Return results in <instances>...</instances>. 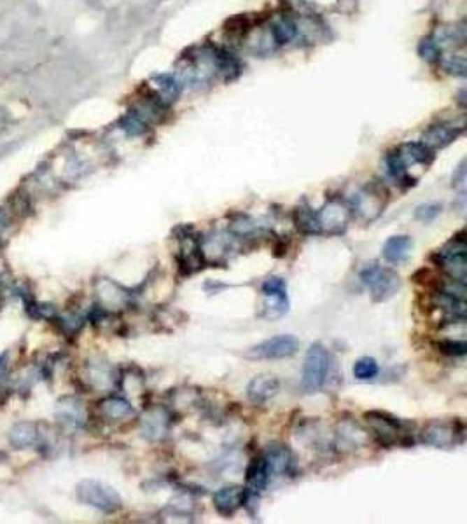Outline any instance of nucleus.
Returning <instances> with one entry per match:
<instances>
[{
    "mask_svg": "<svg viewBox=\"0 0 467 524\" xmlns=\"http://www.w3.org/2000/svg\"><path fill=\"white\" fill-rule=\"evenodd\" d=\"M432 161H434V150L429 149L422 142H408L387 154L385 166L387 173L396 180V184L403 185V187H411L417 184V178L413 177L411 171L415 168H422L424 171H427Z\"/></svg>",
    "mask_w": 467,
    "mask_h": 524,
    "instance_id": "1",
    "label": "nucleus"
},
{
    "mask_svg": "<svg viewBox=\"0 0 467 524\" xmlns=\"http://www.w3.org/2000/svg\"><path fill=\"white\" fill-rule=\"evenodd\" d=\"M389 203V191L378 180H373L359 189L355 198L350 203L352 217L362 224H371L378 219Z\"/></svg>",
    "mask_w": 467,
    "mask_h": 524,
    "instance_id": "2",
    "label": "nucleus"
},
{
    "mask_svg": "<svg viewBox=\"0 0 467 524\" xmlns=\"http://www.w3.org/2000/svg\"><path fill=\"white\" fill-rule=\"evenodd\" d=\"M76 495H78L79 502L93 507L100 512L113 514L123 507L120 493L113 486L102 481H95V479H86V481L79 482L76 488Z\"/></svg>",
    "mask_w": 467,
    "mask_h": 524,
    "instance_id": "3",
    "label": "nucleus"
},
{
    "mask_svg": "<svg viewBox=\"0 0 467 524\" xmlns=\"http://www.w3.org/2000/svg\"><path fill=\"white\" fill-rule=\"evenodd\" d=\"M361 279L368 286L371 299L375 303H385V300L392 299L401 290V285H403L397 271L380 264H371L362 269Z\"/></svg>",
    "mask_w": 467,
    "mask_h": 524,
    "instance_id": "4",
    "label": "nucleus"
},
{
    "mask_svg": "<svg viewBox=\"0 0 467 524\" xmlns=\"http://www.w3.org/2000/svg\"><path fill=\"white\" fill-rule=\"evenodd\" d=\"M331 369V355L327 348L320 342H315L308 348L303 362L301 388L308 393L320 390L326 384Z\"/></svg>",
    "mask_w": 467,
    "mask_h": 524,
    "instance_id": "5",
    "label": "nucleus"
},
{
    "mask_svg": "<svg viewBox=\"0 0 467 524\" xmlns=\"http://www.w3.org/2000/svg\"><path fill=\"white\" fill-rule=\"evenodd\" d=\"M436 264L448 275L450 279L459 283H466L467 279V245L464 233L453 238L441 250L432 255Z\"/></svg>",
    "mask_w": 467,
    "mask_h": 524,
    "instance_id": "6",
    "label": "nucleus"
},
{
    "mask_svg": "<svg viewBox=\"0 0 467 524\" xmlns=\"http://www.w3.org/2000/svg\"><path fill=\"white\" fill-rule=\"evenodd\" d=\"M366 423H368L369 430H371L373 437L376 442L383 447H392L396 444H403L408 433L406 425L401 419L394 418L389 412L382 411H369L364 414Z\"/></svg>",
    "mask_w": 467,
    "mask_h": 524,
    "instance_id": "7",
    "label": "nucleus"
},
{
    "mask_svg": "<svg viewBox=\"0 0 467 524\" xmlns=\"http://www.w3.org/2000/svg\"><path fill=\"white\" fill-rule=\"evenodd\" d=\"M420 440L436 449H452L464 442V425L460 421H429L422 428Z\"/></svg>",
    "mask_w": 467,
    "mask_h": 524,
    "instance_id": "8",
    "label": "nucleus"
},
{
    "mask_svg": "<svg viewBox=\"0 0 467 524\" xmlns=\"http://www.w3.org/2000/svg\"><path fill=\"white\" fill-rule=\"evenodd\" d=\"M350 205L341 198H329L317 212L320 234H341L350 222Z\"/></svg>",
    "mask_w": 467,
    "mask_h": 524,
    "instance_id": "9",
    "label": "nucleus"
},
{
    "mask_svg": "<svg viewBox=\"0 0 467 524\" xmlns=\"http://www.w3.org/2000/svg\"><path fill=\"white\" fill-rule=\"evenodd\" d=\"M299 341L292 334L275 335V337L264 339L259 344L252 346L247 351V356L254 360H284L291 358L298 353Z\"/></svg>",
    "mask_w": 467,
    "mask_h": 524,
    "instance_id": "10",
    "label": "nucleus"
},
{
    "mask_svg": "<svg viewBox=\"0 0 467 524\" xmlns=\"http://www.w3.org/2000/svg\"><path fill=\"white\" fill-rule=\"evenodd\" d=\"M263 311L261 316L266 320H275L287 313L289 310V297H287V285L278 276H271L263 283Z\"/></svg>",
    "mask_w": 467,
    "mask_h": 524,
    "instance_id": "11",
    "label": "nucleus"
},
{
    "mask_svg": "<svg viewBox=\"0 0 467 524\" xmlns=\"http://www.w3.org/2000/svg\"><path fill=\"white\" fill-rule=\"evenodd\" d=\"M464 133V126H457L453 122H439V124H432L431 128L425 129L422 135V143L429 147V149H445L450 143L455 142L460 135Z\"/></svg>",
    "mask_w": 467,
    "mask_h": 524,
    "instance_id": "12",
    "label": "nucleus"
},
{
    "mask_svg": "<svg viewBox=\"0 0 467 524\" xmlns=\"http://www.w3.org/2000/svg\"><path fill=\"white\" fill-rule=\"evenodd\" d=\"M179 262L180 268L186 272H193L203 268L201 264H205V259L201 254V243L194 234L187 233L184 236H179Z\"/></svg>",
    "mask_w": 467,
    "mask_h": 524,
    "instance_id": "13",
    "label": "nucleus"
},
{
    "mask_svg": "<svg viewBox=\"0 0 467 524\" xmlns=\"http://www.w3.org/2000/svg\"><path fill=\"white\" fill-rule=\"evenodd\" d=\"M264 463H266L268 474L275 475V477H282V475H291L294 470V456H292L291 449L287 446H280L275 444L264 454Z\"/></svg>",
    "mask_w": 467,
    "mask_h": 524,
    "instance_id": "14",
    "label": "nucleus"
},
{
    "mask_svg": "<svg viewBox=\"0 0 467 524\" xmlns=\"http://www.w3.org/2000/svg\"><path fill=\"white\" fill-rule=\"evenodd\" d=\"M151 86L152 93L158 96V100L161 103H165L166 107L172 103H175L177 100L182 94V84L180 79L173 73H155L151 77Z\"/></svg>",
    "mask_w": 467,
    "mask_h": 524,
    "instance_id": "15",
    "label": "nucleus"
},
{
    "mask_svg": "<svg viewBox=\"0 0 467 524\" xmlns=\"http://www.w3.org/2000/svg\"><path fill=\"white\" fill-rule=\"evenodd\" d=\"M168 411L165 407H152L149 409L142 419V435L149 440H159L166 435L170 428Z\"/></svg>",
    "mask_w": 467,
    "mask_h": 524,
    "instance_id": "16",
    "label": "nucleus"
},
{
    "mask_svg": "<svg viewBox=\"0 0 467 524\" xmlns=\"http://www.w3.org/2000/svg\"><path fill=\"white\" fill-rule=\"evenodd\" d=\"M278 390H280V381L275 376L263 374V376H256L250 381L247 386V397L252 404L263 405L271 400L278 393Z\"/></svg>",
    "mask_w": 467,
    "mask_h": 524,
    "instance_id": "17",
    "label": "nucleus"
},
{
    "mask_svg": "<svg viewBox=\"0 0 467 524\" xmlns=\"http://www.w3.org/2000/svg\"><path fill=\"white\" fill-rule=\"evenodd\" d=\"M245 489L240 486H224L214 493V507L221 516L229 517L243 505Z\"/></svg>",
    "mask_w": 467,
    "mask_h": 524,
    "instance_id": "18",
    "label": "nucleus"
},
{
    "mask_svg": "<svg viewBox=\"0 0 467 524\" xmlns=\"http://www.w3.org/2000/svg\"><path fill=\"white\" fill-rule=\"evenodd\" d=\"M411 250H413V240L408 234H399V236H390L383 245V257L390 264H403L410 259Z\"/></svg>",
    "mask_w": 467,
    "mask_h": 524,
    "instance_id": "19",
    "label": "nucleus"
},
{
    "mask_svg": "<svg viewBox=\"0 0 467 524\" xmlns=\"http://www.w3.org/2000/svg\"><path fill=\"white\" fill-rule=\"evenodd\" d=\"M214 59L217 66V75L222 77L226 82H231L242 73V63L228 49L214 48Z\"/></svg>",
    "mask_w": 467,
    "mask_h": 524,
    "instance_id": "20",
    "label": "nucleus"
},
{
    "mask_svg": "<svg viewBox=\"0 0 467 524\" xmlns=\"http://www.w3.org/2000/svg\"><path fill=\"white\" fill-rule=\"evenodd\" d=\"M270 481V474H268L266 463H264V458H254L250 461L249 468H247V491L250 493H261L268 486Z\"/></svg>",
    "mask_w": 467,
    "mask_h": 524,
    "instance_id": "21",
    "label": "nucleus"
},
{
    "mask_svg": "<svg viewBox=\"0 0 467 524\" xmlns=\"http://www.w3.org/2000/svg\"><path fill=\"white\" fill-rule=\"evenodd\" d=\"M296 227L303 234H320L319 222H317V212L306 201H301L292 213Z\"/></svg>",
    "mask_w": 467,
    "mask_h": 524,
    "instance_id": "22",
    "label": "nucleus"
},
{
    "mask_svg": "<svg viewBox=\"0 0 467 524\" xmlns=\"http://www.w3.org/2000/svg\"><path fill=\"white\" fill-rule=\"evenodd\" d=\"M270 31L275 44L282 45L294 41L296 35H298V27H296V21L292 17L280 16L277 20H273V23L270 24Z\"/></svg>",
    "mask_w": 467,
    "mask_h": 524,
    "instance_id": "23",
    "label": "nucleus"
},
{
    "mask_svg": "<svg viewBox=\"0 0 467 524\" xmlns=\"http://www.w3.org/2000/svg\"><path fill=\"white\" fill-rule=\"evenodd\" d=\"M102 411L110 419H123L134 414V407L128 400L121 397H110L102 402Z\"/></svg>",
    "mask_w": 467,
    "mask_h": 524,
    "instance_id": "24",
    "label": "nucleus"
},
{
    "mask_svg": "<svg viewBox=\"0 0 467 524\" xmlns=\"http://www.w3.org/2000/svg\"><path fill=\"white\" fill-rule=\"evenodd\" d=\"M37 440V430L34 423H18L15 428L11 430V442L16 447L23 449V447L32 446Z\"/></svg>",
    "mask_w": 467,
    "mask_h": 524,
    "instance_id": "25",
    "label": "nucleus"
},
{
    "mask_svg": "<svg viewBox=\"0 0 467 524\" xmlns=\"http://www.w3.org/2000/svg\"><path fill=\"white\" fill-rule=\"evenodd\" d=\"M439 65L446 73L455 77H466L467 73V63L464 54H441L439 58Z\"/></svg>",
    "mask_w": 467,
    "mask_h": 524,
    "instance_id": "26",
    "label": "nucleus"
},
{
    "mask_svg": "<svg viewBox=\"0 0 467 524\" xmlns=\"http://www.w3.org/2000/svg\"><path fill=\"white\" fill-rule=\"evenodd\" d=\"M352 372H354V377H357L359 381H368L378 376L380 367L375 358H371V356H362V358H359L357 362L354 363Z\"/></svg>",
    "mask_w": 467,
    "mask_h": 524,
    "instance_id": "27",
    "label": "nucleus"
},
{
    "mask_svg": "<svg viewBox=\"0 0 467 524\" xmlns=\"http://www.w3.org/2000/svg\"><path fill=\"white\" fill-rule=\"evenodd\" d=\"M418 54H420L422 59L429 63H438L439 58H441V45L438 44L434 37H425L422 38L420 44H418Z\"/></svg>",
    "mask_w": 467,
    "mask_h": 524,
    "instance_id": "28",
    "label": "nucleus"
},
{
    "mask_svg": "<svg viewBox=\"0 0 467 524\" xmlns=\"http://www.w3.org/2000/svg\"><path fill=\"white\" fill-rule=\"evenodd\" d=\"M121 128L127 131V135L130 136H138V135H144L145 131H148V122L142 121L141 117H138L135 112H130V114L124 115L123 119H121Z\"/></svg>",
    "mask_w": 467,
    "mask_h": 524,
    "instance_id": "29",
    "label": "nucleus"
},
{
    "mask_svg": "<svg viewBox=\"0 0 467 524\" xmlns=\"http://www.w3.org/2000/svg\"><path fill=\"white\" fill-rule=\"evenodd\" d=\"M441 212L443 206L439 205V203H425V205L418 206L417 212H415V217H417V220H420V222L431 224L441 215Z\"/></svg>",
    "mask_w": 467,
    "mask_h": 524,
    "instance_id": "30",
    "label": "nucleus"
},
{
    "mask_svg": "<svg viewBox=\"0 0 467 524\" xmlns=\"http://www.w3.org/2000/svg\"><path fill=\"white\" fill-rule=\"evenodd\" d=\"M438 348H439V351L450 356H464L467 351L466 341H452V339H448V341H441L438 344Z\"/></svg>",
    "mask_w": 467,
    "mask_h": 524,
    "instance_id": "31",
    "label": "nucleus"
},
{
    "mask_svg": "<svg viewBox=\"0 0 467 524\" xmlns=\"http://www.w3.org/2000/svg\"><path fill=\"white\" fill-rule=\"evenodd\" d=\"M254 229H256V226H254L252 220L245 215H240L238 219L231 222V231L236 236H249Z\"/></svg>",
    "mask_w": 467,
    "mask_h": 524,
    "instance_id": "32",
    "label": "nucleus"
},
{
    "mask_svg": "<svg viewBox=\"0 0 467 524\" xmlns=\"http://www.w3.org/2000/svg\"><path fill=\"white\" fill-rule=\"evenodd\" d=\"M466 182H467V168H466V161L459 164V168L455 170L452 177V185L455 189H459L460 192H466Z\"/></svg>",
    "mask_w": 467,
    "mask_h": 524,
    "instance_id": "33",
    "label": "nucleus"
}]
</instances>
